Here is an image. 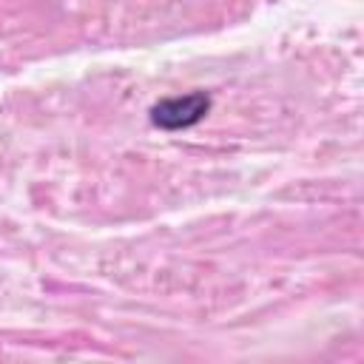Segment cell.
I'll return each mask as SVG.
<instances>
[{
  "instance_id": "cell-1",
  "label": "cell",
  "mask_w": 364,
  "mask_h": 364,
  "mask_svg": "<svg viewBox=\"0 0 364 364\" xmlns=\"http://www.w3.org/2000/svg\"><path fill=\"white\" fill-rule=\"evenodd\" d=\"M210 108V97L205 91H193L185 97H168L151 108V122L165 131H182L196 125Z\"/></svg>"
}]
</instances>
